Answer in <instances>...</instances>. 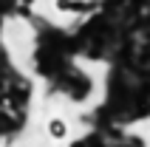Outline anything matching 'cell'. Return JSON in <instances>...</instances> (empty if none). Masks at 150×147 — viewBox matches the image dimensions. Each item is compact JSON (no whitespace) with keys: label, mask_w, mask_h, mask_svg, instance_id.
<instances>
[{"label":"cell","mask_w":150,"mask_h":147,"mask_svg":"<svg viewBox=\"0 0 150 147\" xmlns=\"http://www.w3.org/2000/svg\"><path fill=\"white\" fill-rule=\"evenodd\" d=\"M45 133H48L51 141H65L68 136H71V127H68V122L62 116H54V119H48V124H45Z\"/></svg>","instance_id":"cell-1"},{"label":"cell","mask_w":150,"mask_h":147,"mask_svg":"<svg viewBox=\"0 0 150 147\" xmlns=\"http://www.w3.org/2000/svg\"><path fill=\"white\" fill-rule=\"evenodd\" d=\"M54 6H57V11H82V3H76V0H54Z\"/></svg>","instance_id":"cell-2"},{"label":"cell","mask_w":150,"mask_h":147,"mask_svg":"<svg viewBox=\"0 0 150 147\" xmlns=\"http://www.w3.org/2000/svg\"><path fill=\"white\" fill-rule=\"evenodd\" d=\"M20 3H23V6H31V3H34V0H20Z\"/></svg>","instance_id":"cell-3"}]
</instances>
